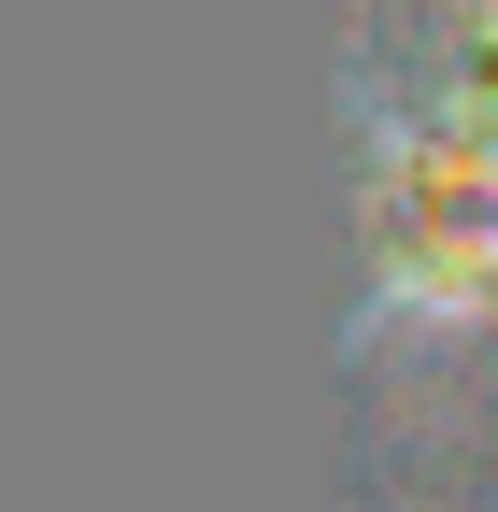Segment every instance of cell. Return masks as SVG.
Masks as SVG:
<instances>
[{"label":"cell","mask_w":498,"mask_h":512,"mask_svg":"<svg viewBox=\"0 0 498 512\" xmlns=\"http://www.w3.org/2000/svg\"><path fill=\"white\" fill-rule=\"evenodd\" d=\"M370 256H385V313H484L498 299V15H470L427 114H385Z\"/></svg>","instance_id":"6da1fadb"}]
</instances>
